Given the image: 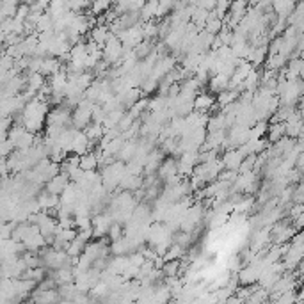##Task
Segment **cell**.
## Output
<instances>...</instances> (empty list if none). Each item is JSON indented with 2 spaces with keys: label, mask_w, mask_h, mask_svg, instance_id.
<instances>
[{
  "label": "cell",
  "mask_w": 304,
  "mask_h": 304,
  "mask_svg": "<svg viewBox=\"0 0 304 304\" xmlns=\"http://www.w3.org/2000/svg\"><path fill=\"white\" fill-rule=\"evenodd\" d=\"M70 183V176H68V173H64V171H61L59 174H55L54 178H50L47 183H45V191L50 192V194H61L62 191H64V187Z\"/></svg>",
  "instance_id": "cell-1"
},
{
  "label": "cell",
  "mask_w": 304,
  "mask_h": 304,
  "mask_svg": "<svg viewBox=\"0 0 304 304\" xmlns=\"http://www.w3.org/2000/svg\"><path fill=\"white\" fill-rule=\"evenodd\" d=\"M242 153H240L237 148H231V150H226L224 155H222V164H224V169H231V171H237L242 162Z\"/></svg>",
  "instance_id": "cell-2"
},
{
  "label": "cell",
  "mask_w": 304,
  "mask_h": 304,
  "mask_svg": "<svg viewBox=\"0 0 304 304\" xmlns=\"http://www.w3.org/2000/svg\"><path fill=\"white\" fill-rule=\"evenodd\" d=\"M216 103V96L212 93H199L194 96V109L199 111V112H208V109Z\"/></svg>",
  "instance_id": "cell-3"
},
{
  "label": "cell",
  "mask_w": 304,
  "mask_h": 304,
  "mask_svg": "<svg viewBox=\"0 0 304 304\" xmlns=\"http://www.w3.org/2000/svg\"><path fill=\"white\" fill-rule=\"evenodd\" d=\"M228 82H229V77L222 75V73H217V75H212L210 79H208V82H206V85H208V89H210L212 93H221V91H224V89H228Z\"/></svg>",
  "instance_id": "cell-4"
},
{
  "label": "cell",
  "mask_w": 304,
  "mask_h": 304,
  "mask_svg": "<svg viewBox=\"0 0 304 304\" xmlns=\"http://www.w3.org/2000/svg\"><path fill=\"white\" fill-rule=\"evenodd\" d=\"M159 178H160V182H164V180H167L169 176H173V174H176V160L174 159H167L164 160V162H160L159 166Z\"/></svg>",
  "instance_id": "cell-5"
},
{
  "label": "cell",
  "mask_w": 304,
  "mask_h": 304,
  "mask_svg": "<svg viewBox=\"0 0 304 304\" xmlns=\"http://www.w3.org/2000/svg\"><path fill=\"white\" fill-rule=\"evenodd\" d=\"M111 36V32H109V27L103 24H96L93 28H91V38L93 41H96L100 45V47L103 48V43L107 41V38Z\"/></svg>",
  "instance_id": "cell-6"
},
{
  "label": "cell",
  "mask_w": 304,
  "mask_h": 304,
  "mask_svg": "<svg viewBox=\"0 0 304 304\" xmlns=\"http://www.w3.org/2000/svg\"><path fill=\"white\" fill-rule=\"evenodd\" d=\"M43 84H45V77H43L41 73H38V71L30 73V71H28V77L25 79V89L38 93Z\"/></svg>",
  "instance_id": "cell-7"
},
{
  "label": "cell",
  "mask_w": 304,
  "mask_h": 304,
  "mask_svg": "<svg viewBox=\"0 0 304 304\" xmlns=\"http://www.w3.org/2000/svg\"><path fill=\"white\" fill-rule=\"evenodd\" d=\"M84 134L87 136V139L91 140V142H94V144H98V140L102 139V136H103V125H100V123H89L87 127L84 128Z\"/></svg>",
  "instance_id": "cell-8"
},
{
  "label": "cell",
  "mask_w": 304,
  "mask_h": 304,
  "mask_svg": "<svg viewBox=\"0 0 304 304\" xmlns=\"http://www.w3.org/2000/svg\"><path fill=\"white\" fill-rule=\"evenodd\" d=\"M79 167L84 169V171H93V169L98 167V159H96L94 151H87V153L80 155Z\"/></svg>",
  "instance_id": "cell-9"
},
{
  "label": "cell",
  "mask_w": 304,
  "mask_h": 304,
  "mask_svg": "<svg viewBox=\"0 0 304 304\" xmlns=\"http://www.w3.org/2000/svg\"><path fill=\"white\" fill-rule=\"evenodd\" d=\"M34 136L36 134H32V132H28L25 130L24 134H22V137H20L16 142H14V150H18V151H27L30 150L34 146Z\"/></svg>",
  "instance_id": "cell-10"
},
{
  "label": "cell",
  "mask_w": 304,
  "mask_h": 304,
  "mask_svg": "<svg viewBox=\"0 0 304 304\" xmlns=\"http://www.w3.org/2000/svg\"><path fill=\"white\" fill-rule=\"evenodd\" d=\"M265 62V68L267 70H272V71H279L281 68H285L286 66V57L281 55V54H271L269 59Z\"/></svg>",
  "instance_id": "cell-11"
},
{
  "label": "cell",
  "mask_w": 304,
  "mask_h": 304,
  "mask_svg": "<svg viewBox=\"0 0 304 304\" xmlns=\"http://www.w3.org/2000/svg\"><path fill=\"white\" fill-rule=\"evenodd\" d=\"M84 246H85V240H82L79 235H77L75 239L70 240V244H68V248H66L64 251L70 254V256L77 258L79 254H82V251H84Z\"/></svg>",
  "instance_id": "cell-12"
},
{
  "label": "cell",
  "mask_w": 304,
  "mask_h": 304,
  "mask_svg": "<svg viewBox=\"0 0 304 304\" xmlns=\"http://www.w3.org/2000/svg\"><path fill=\"white\" fill-rule=\"evenodd\" d=\"M111 0H91V5H89V9L93 14H102L111 7Z\"/></svg>",
  "instance_id": "cell-13"
},
{
  "label": "cell",
  "mask_w": 304,
  "mask_h": 304,
  "mask_svg": "<svg viewBox=\"0 0 304 304\" xmlns=\"http://www.w3.org/2000/svg\"><path fill=\"white\" fill-rule=\"evenodd\" d=\"M134 121H136V119H134V117H132L128 112H125V114H123V117H121V119L117 121L116 128H117V130H119V132H121V134H123V132H125V130H128V128H130L132 125H134Z\"/></svg>",
  "instance_id": "cell-14"
},
{
  "label": "cell",
  "mask_w": 304,
  "mask_h": 304,
  "mask_svg": "<svg viewBox=\"0 0 304 304\" xmlns=\"http://www.w3.org/2000/svg\"><path fill=\"white\" fill-rule=\"evenodd\" d=\"M107 235H109V239L112 240H117V239H121L123 237V229H121V226H119V222H112L111 224V228H109V231H107Z\"/></svg>",
  "instance_id": "cell-15"
},
{
  "label": "cell",
  "mask_w": 304,
  "mask_h": 304,
  "mask_svg": "<svg viewBox=\"0 0 304 304\" xmlns=\"http://www.w3.org/2000/svg\"><path fill=\"white\" fill-rule=\"evenodd\" d=\"M216 4H217V0H197L196 2L197 7H203V9H208V11L214 9Z\"/></svg>",
  "instance_id": "cell-16"
}]
</instances>
